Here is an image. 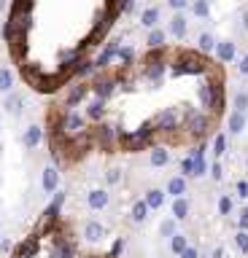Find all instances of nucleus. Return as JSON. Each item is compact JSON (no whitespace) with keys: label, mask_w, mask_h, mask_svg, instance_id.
I'll use <instances>...</instances> for the list:
<instances>
[{"label":"nucleus","mask_w":248,"mask_h":258,"mask_svg":"<svg viewBox=\"0 0 248 258\" xmlns=\"http://www.w3.org/2000/svg\"><path fill=\"white\" fill-rule=\"evenodd\" d=\"M11 250H14V242L11 239H0V255H3V253H11Z\"/></svg>","instance_id":"35"},{"label":"nucleus","mask_w":248,"mask_h":258,"mask_svg":"<svg viewBox=\"0 0 248 258\" xmlns=\"http://www.w3.org/2000/svg\"><path fill=\"white\" fill-rule=\"evenodd\" d=\"M148 205L143 199H138V202H132V207H130V223H135V226H140V223H146V218H148Z\"/></svg>","instance_id":"14"},{"label":"nucleus","mask_w":248,"mask_h":258,"mask_svg":"<svg viewBox=\"0 0 248 258\" xmlns=\"http://www.w3.org/2000/svg\"><path fill=\"white\" fill-rule=\"evenodd\" d=\"M81 237L86 242H103L108 237V226L94 221V218H89V221H84V229H81Z\"/></svg>","instance_id":"3"},{"label":"nucleus","mask_w":248,"mask_h":258,"mask_svg":"<svg viewBox=\"0 0 248 258\" xmlns=\"http://www.w3.org/2000/svg\"><path fill=\"white\" fill-rule=\"evenodd\" d=\"M245 167H248V161H245Z\"/></svg>","instance_id":"41"},{"label":"nucleus","mask_w":248,"mask_h":258,"mask_svg":"<svg viewBox=\"0 0 248 258\" xmlns=\"http://www.w3.org/2000/svg\"><path fill=\"white\" fill-rule=\"evenodd\" d=\"M178 258H200V250L189 245V247H186V250H183V253H181Z\"/></svg>","instance_id":"36"},{"label":"nucleus","mask_w":248,"mask_h":258,"mask_svg":"<svg viewBox=\"0 0 248 258\" xmlns=\"http://www.w3.org/2000/svg\"><path fill=\"white\" fill-rule=\"evenodd\" d=\"M235 188H237V197L240 199H248V180H237Z\"/></svg>","instance_id":"33"},{"label":"nucleus","mask_w":248,"mask_h":258,"mask_svg":"<svg viewBox=\"0 0 248 258\" xmlns=\"http://www.w3.org/2000/svg\"><path fill=\"white\" fill-rule=\"evenodd\" d=\"M167 32H170L173 38H178V40L186 38V32H189V22H186V16H183L181 11H178V14H173L170 24H167Z\"/></svg>","instance_id":"10"},{"label":"nucleus","mask_w":248,"mask_h":258,"mask_svg":"<svg viewBox=\"0 0 248 258\" xmlns=\"http://www.w3.org/2000/svg\"><path fill=\"white\" fill-rule=\"evenodd\" d=\"M165 194H170L173 199L186 197V177H183V175H173L170 180H167V185H165Z\"/></svg>","instance_id":"12"},{"label":"nucleus","mask_w":248,"mask_h":258,"mask_svg":"<svg viewBox=\"0 0 248 258\" xmlns=\"http://www.w3.org/2000/svg\"><path fill=\"white\" fill-rule=\"evenodd\" d=\"M186 247H189V239H186V234H178V231H175L173 237H170V253L181 255Z\"/></svg>","instance_id":"20"},{"label":"nucleus","mask_w":248,"mask_h":258,"mask_svg":"<svg viewBox=\"0 0 248 258\" xmlns=\"http://www.w3.org/2000/svg\"><path fill=\"white\" fill-rule=\"evenodd\" d=\"M211 177H213V180H221V177H224V167H221V161H213V164H211Z\"/></svg>","instance_id":"31"},{"label":"nucleus","mask_w":248,"mask_h":258,"mask_svg":"<svg viewBox=\"0 0 248 258\" xmlns=\"http://www.w3.org/2000/svg\"><path fill=\"white\" fill-rule=\"evenodd\" d=\"M111 205V191L108 188H92L86 194V207L89 210H106Z\"/></svg>","instance_id":"5"},{"label":"nucleus","mask_w":248,"mask_h":258,"mask_svg":"<svg viewBox=\"0 0 248 258\" xmlns=\"http://www.w3.org/2000/svg\"><path fill=\"white\" fill-rule=\"evenodd\" d=\"M235 245H237L240 253H248V231L237 229V234H235Z\"/></svg>","instance_id":"29"},{"label":"nucleus","mask_w":248,"mask_h":258,"mask_svg":"<svg viewBox=\"0 0 248 258\" xmlns=\"http://www.w3.org/2000/svg\"><path fill=\"white\" fill-rule=\"evenodd\" d=\"M175 223H178V221H175V218L170 215V218H167V221H162V226H159V234H162V237H167V239H170L173 234H175Z\"/></svg>","instance_id":"26"},{"label":"nucleus","mask_w":248,"mask_h":258,"mask_svg":"<svg viewBox=\"0 0 248 258\" xmlns=\"http://www.w3.org/2000/svg\"><path fill=\"white\" fill-rule=\"evenodd\" d=\"M124 245H127V242H124L122 237H119V239L114 242V247H111V258H122V253H124Z\"/></svg>","instance_id":"30"},{"label":"nucleus","mask_w":248,"mask_h":258,"mask_svg":"<svg viewBox=\"0 0 248 258\" xmlns=\"http://www.w3.org/2000/svg\"><path fill=\"white\" fill-rule=\"evenodd\" d=\"M197 48H200V51H213V48H216V38L211 35V32H200V38H197Z\"/></svg>","instance_id":"22"},{"label":"nucleus","mask_w":248,"mask_h":258,"mask_svg":"<svg viewBox=\"0 0 248 258\" xmlns=\"http://www.w3.org/2000/svg\"><path fill=\"white\" fill-rule=\"evenodd\" d=\"M181 175L186 177V180H189V177H194V159H191V156H183V161H181Z\"/></svg>","instance_id":"27"},{"label":"nucleus","mask_w":248,"mask_h":258,"mask_svg":"<svg viewBox=\"0 0 248 258\" xmlns=\"http://www.w3.org/2000/svg\"><path fill=\"white\" fill-rule=\"evenodd\" d=\"M167 161H170V153H167V148H162V145L148 148V164H151V167H167Z\"/></svg>","instance_id":"16"},{"label":"nucleus","mask_w":248,"mask_h":258,"mask_svg":"<svg viewBox=\"0 0 248 258\" xmlns=\"http://www.w3.org/2000/svg\"><path fill=\"white\" fill-rule=\"evenodd\" d=\"M165 40H167V32L162 27H154V30H148V35H146V46L148 48H165Z\"/></svg>","instance_id":"18"},{"label":"nucleus","mask_w":248,"mask_h":258,"mask_svg":"<svg viewBox=\"0 0 248 258\" xmlns=\"http://www.w3.org/2000/svg\"><path fill=\"white\" fill-rule=\"evenodd\" d=\"M183 129H186L191 137H205L208 129H211V116H208V113H200V110H186L183 113Z\"/></svg>","instance_id":"1"},{"label":"nucleus","mask_w":248,"mask_h":258,"mask_svg":"<svg viewBox=\"0 0 248 258\" xmlns=\"http://www.w3.org/2000/svg\"><path fill=\"white\" fill-rule=\"evenodd\" d=\"M240 22H243V30H248V8H243V14H240Z\"/></svg>","instance_id":"38"},{"label":"nucleus","mask_w":248,"mask_h":258,"mask_svg":"<svg viewBox=\"0 0 248 258\" xmlns=\"http://www.w3.org/2000/svg\"><path fill=\"white\" fill-rule=\"evenodd\" d=\"M237 73H240V76H248V54L243 56V59H240V64H237Z\"/></svg>","instance_id":"37"},{"label":"nucleus","mask_w":248,"mask_h":258,"mask_svg":"<svg viewBox=\"0 0 248 258\" xmlns=\"http://www.w3.org/2000/svg\"><path fill=\"white\" fill-rule=\"evenodd\" d=\"M41 143H43V126L41 124H30L25 129V135H22V145H25L27 151H35Z\"/></svg>","instance_id":"6"},{"label":"nucleus","mask_w":248,"mask_h":258,"mask_svg":"<svg viewBox=\"0 0 248 258\" xmlns=\"http://www.w3.org/2000/svg\"><path fill=\"white\" fill-rule=\"evenodd\" d=\"M103 180H106V185H111V188H114V185L122 183V169H119V167H108L106 175H103Z\"/></svg>","instance_id":"23"},{"label":"nucleus","mask_w":248,"mask_h":258,"mask_svg":"<svg viewBox=\"0 0 248 258\" xmlns=\"http://www.w3.org/2000/svg\"><path fill=\"white\" fill-rule=\"evenodd\" d=\"M3 108L9 116H19L22 108H25V94H19V92H9L6 94V100H3Z\"/></svg>","instance_id":"11"},{"label":"nucleus","mask_w":248,"mask_h":258,"mask_svg":"<svg viewBox=\"0 0 248 258\" xmlns=\"http://www.w3.org/2000/svg\"><path fill=\"white\" fill-rule=\"evenodd\" d=\"M41 188H43L46 197L60 188V167H52L49 164V167L41 169Z\"/></svg>","instance_id":"4"},{"label":"nucleus","mask_w":248,"mask_h":258,"mask_svg":"<svg viewBox=\"0 0 248 258\" xmlns=\"http://www.w3.org/2000/svg\"><path fill=\"white\" fill-rule=\"evenodd\" d=\"M232 210H235V202H232V197H219V215H232Z\"/></svg>","instance_id":"25"},{"label":"nucleus","mask_w":248,"mask_h":258,"mask_svg":"<svg viewBox=\"0 0 248 258\" xmlns=\"http://www.w3.org/2000/svg\"><path fill=\"white\" fill-rule=\"evenodd\" d=\"M170 213L175 221H186L189 213H191V202L186 197H178V199H173V207H170Z\"/></svg>","instance_id":"15"},{"label":"nucleus","mask_w":248,"mask_h":258,"mask_svg":"<svg viewBox=\"0 0 248 258\" xmlns=\"http://www.w3.org/2000/svg\"><path fill=\"white\" fill-rule=\"evenodd\" d=\"M151 126H154V132H173V129L181 126V116L175 108H165L162 113H157L154 118H151Z\"/></svg>","instance_id":"2"},{"label":"nucleus","mask_w":248,"mask_h":258,"mask_svg":"<svg viewBox=\"0 0 248 258\" xmlns=\"http://www.w3.org/2000/svg\"><path fill=\"white\" fill-rule=\"evenodd\" d=\"M6 11H9V0H0V16H3Z\"/></svg>","instance_id":"40"},{"label":"nucleus","mask_w":248,"mask_h":258,"mask_svg":"<svg viewBox=\"0 0 248 258\" xmlns=\"http://www.w3.org/2000/svg\"><path fill=\"white\" fill-rule=\"evenodd\" d=\"M191 14L200 16V19H208L211 16V0H194L191 3Z\"/></svg>","instance_id":"21"},{"label":"nucleus","mask_w":248,"mask_h":258,"mask_svg":"<svg viewBox=\"0 0 248 258\" xmlns=\"http://www.w3.org/2000/svg\"><path fill=\"white\" fill-rule=\"evenodd\" d=\"M245 124H248V113L232 110L229 118H227V132H229V135H243V132H245Z\"/></svg>","instance_id":"8"},{"label":"nucleus","mask_w":248,"mask_h":258,"mask_svg":"<svg viewBox=\"0 0 248 258\" xmlns=\"http://www.w3.org/2000/svg\"><path fill=\"white\" fill-rule=\"evenodd\" d=\"M237 229H243V231H248V207L240 213V218H237Z\"/></svg>","instance_id":"34"},{"label":"nucleus","mask_w":248,"mask_h":258,"mask_svg":"<svg viewBox=\"0 0 248 258\" xmlns=\"http://www.w3.org/2000/svg\"><path fill=\"white\" fill-rule=\"evenodd\" d=\"M224 153H227V135H221V132H219V135L213 137V156H216V159H221Z\"/></svg>","instance_id":"24"},{"label":"nucleus","mask_w":248,"mask_h":258,"mask_svg":"<svg viewBox=\"0 0 248 258\" xmlns=\"http://www.w3.org/2000/svg\"><path fill=\"white\" fill-rule=\"evenodd\" d=\"M165 197L167 194L162 188H146V194H143V202L148 205V210H159L165 205Z\"/></svg>","instance_id":"17"},{"label":"nucleus","mask_w":248,"mask_h":258,"mask_svg":"<svg viewBox=\"0 0 248 258\" xmlns=\"http://www.w3.org/2000/svg\"><path fill=\"white\" fill-rule=\"evenodd\" d=\"M216 56H219V62H235L237 56V46L235 40H216Z\"/></svg>","instance_id":"9"},{"label":"nucleus","mask_w":248,"mask_h":258,"mask_svg":"<svg viewBox=\"0 0 248 258\" xmlns=\"http://www.w3.org/2000/svg\"><path fill=\"white\" fill-rule=\"evenodd\" d=\"M232 105H235V110L248 113V92H237V94H235V100H232Z\"/></svg>","instance_id":"28"},{"label":"nucleus","mask_w":248,"mask_h":258,"mask_svg":"<svg viewBox=\"0 0 248 258\" xmlns=\"http://www.w3.org/2000/svg\"><path fill=\"white\" fill-rule=\"evenodd\" d=\"M108 116V108H106V100H100V97H92V100H86V118L92 121V124H97Z\"/></svg>","instance_id":"7"},{"label":"nucleus","mask_w":248,"mask_h":258,"mask_svg":"<svg viewBox=\"0 0 248 258\" xmlns=\"http://www.w3.org/2000/svg\"><path fill=\"white\" fill-rule=\"evenodd\" d=\"M211 258H224V247H213V253H211Z\"/></svg>","instance_id":"39"},{"label":"nucleus","mask_w":248,"mask_h":258,"mask_svg":"<svg viewBox=\"0 0 248 258\" xmlns=\"http://www.w3.org/2000/svg\"><path fill=\"white\" fill-rule=\"evenodd\" d=\"M14 92V70L11 68H0V94Z\"/></svg>","instance_id":"19"},{"label":"nucleus","mask_w":248,"mask_h":258,"mask_svg":"<svg viewBox=\"0 0 248 258\" xmlns=\"http://www.w3.org/2000/svg\"><path fill=\"white\" fill-rule=\"evenodd\" d=\"M167 6H170V8H173V11H175V14H178V11H183V8H186V6H189V0H167Z\"/></svg>","instance_id":"32"},{"label":"nucleus","mask_w":248,"mask_h":258,"mask_svg":"<svg viewBox=\"0 0 248 258\" xmlns=\"http://www.w3.org/2000/svg\"><path fill=\"white\" fill-rule=\"evenodd\" d=\"M159 19H162V11H159L157 6H148V8H143V11H140V24L146 30L159 27Z\"/></svg>","instance_id":"13"}]
</instances>
